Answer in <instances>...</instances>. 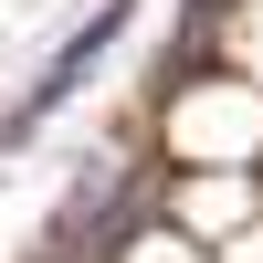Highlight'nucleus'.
I'll return each mask as SVG.
<instances>
[{
	"label": "nucleus",
	"mask_w": 263,
	"mask_h": 263,
	"mask_svg": "<svg viewBox=\"0 0 263 263\" xmlns=\"http://www.w3.org/2000/svg\"><path fill=\"white\" fill-rule=\"evenodd\" d=\"M126 21H137V11H126V0H105V11H95V21H84V32H74V42H63V53H53V63H42V74H32V95H21V105H11V126H0V147H21V137H32V126H42V116H53V105H63V95H74V84H84V74H95V63H105V42H116V32H126Z\"/></svg>",
	"instance_id": "f257e3e1"
}]
</instances>
